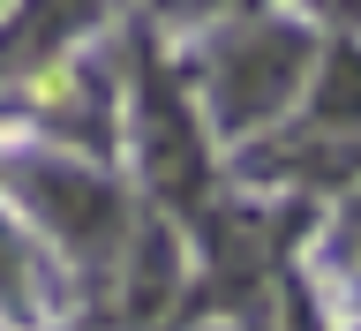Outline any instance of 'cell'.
<instances>
[{"label": "cell", "instance_id": "3957f363", "mask_svg": "<svg viewBox=\"0 0 361 331\" xmlns=\"http://www.w3.org/2000/svg\"><path fill=\"white\" fill-rule=\"evenodd\" d=\"M143 166H151L158 196H173V203L203 196V136L188 121V106H173V90L158 76L143 83Z\"/></svg>", "mask_w": 361, "mask_h": 331}, {"label": "cell", "instance_id": "277c9868", "mask_svg": "<svg viewBox=\"0 0 361 331\" xmlns=\"http://www.w3.org/2000/svg\"><path fill=\"white\" fill-rule=\"evenodd\" d=\"M98 8H106V0H30V8L8 23V38H0V68H38V61H53L83 23H98Z\"/></svg>", "mask_w": 361, "mask_h": 331}, {"label": "cell", "instance_id": "7a4b0ae2", "mask_svg": "<svg viewBox=\"0 0 361 331\" xmlns=\"http://www.w3.org/2000/svg\"><path fill=\"white\" fill-rule=\"evenodd\" d=\"M23 188H30V203L45 211V226H53L75 256H106L113 248V234H121V196H113V181L75 174V166H23Z\"/></svg>", "mask_w": 361, "mask_h": 331}, {"label": "cell", "instance_id": "8992f818", "mask_svg": "<svg viewBox=\"0 0 361 331\" xmlns=\"http://www.w3.org/2000/svg\"><path fill=\"white\" fill-rule=\"evenodd\" d=\"M0 301L8 309H30V256H23V241L0 226Z\"/></svg>", "mask_w": 361, "mask_h": 331}, {"label": "cell", "instance_id": "ba28073f", "mask_svg": "<svg viewBox=\"0 0 361 331\" xmlns=\"http://www.w3.org/2000/svg\"><path fill=\"white\" fill-rule=\"evenodd\" d=\"M331 16H346V23H361V0H324Z\"/></svg>", "mask_w": 361, "mask_h": 331}, {"label": "cell", "instance_id": "6da1fadb", "mask_svg": "<svg viewBox=\"0 0 361 331\" xmlns=\"http://www.w3.org/2000/svg\"><path fill=\"white\" fill-rule=\"evenodd\" d=\"M301 61H309V38L286 30V23H248L241 38L219 45V68H211V106H219L226 128H256L293 98L301 83Z\"/></svg>", "mask_w": 361, "mask_h": 331}, {"label": "cell", "instance_id": "52a82bcc", "mask_svg": "<svg viewBox=\"0 0 361 331\" xmlns=\"http://www.w3.org/2000/svg\"><path fill=\"white\" fill-rule=\"evenodd\" d=\"M166 256H173L166 234H151V241H143V271H135V309H143V316H151L158 294H166Z\"/></svg>", "mask_w": 361, "mask_h": 331}, {"label": "cell", "instance_id": "5b68a950", "mask_svg": "<svg viewBox=\"0 0 361 331\" xmlns=\"http://www.w3.org/2000/svg\"><path fill=\"white\" fill-rule=\"evenodd\" d=\"M354 121H361V53L338 45L316 83V128H354Z\"/></svg>", "mask_w": 361, "mask_h": 331}]
</instances>
